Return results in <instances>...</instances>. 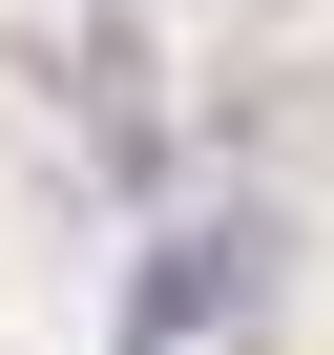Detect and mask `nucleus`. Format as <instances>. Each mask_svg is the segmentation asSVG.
I'll return each instance as SVG.
<instances>
[{
  "label": "nucleus",
  "mask_w": 334,
  "mask_h": 355,
  "mask_svg": "<svg viewBox=\"0 0 334 355\" xmlns=\"http://www.w3.org/2000/svg\"><path fill=\"white\" fill-rule=\"evenodd\" d=\"M251 293H272V230H251V209H188V230L125 272V355H188V334L251 313Z\"/></svg>",
  "instance_id": "nucleus-1"
}]
</instances>
